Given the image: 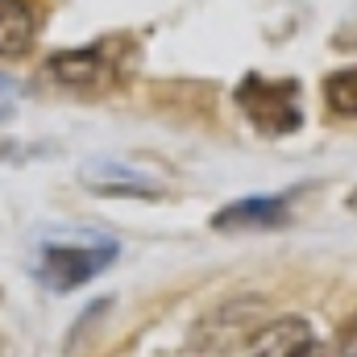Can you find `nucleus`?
Here are the masks:
<instances>
[{
    "mask_svg": "<svg viewBox=\"0 0 357 357\" xmlns=\"http://www.w3.org/2000/svg\"><path fill=\"white\" fill-rule=\"evenodd\" d=\"M46 79L67 91H104L121 79V59L116 42H91V46H71L50 54Z\"/></svg>",
    "mask_w": 357,
    "mask_h": 357,
    "instance_id": "7ed1b4c3",
    "label": "nucleus"
},
{
    "mask_svg": "<svg viewBox=\"0 0 357 357\" xmlns=\"http://www.w3.org/2000/svg\"><path fill=\"white\" fill-rule=\"evenodd\" d=\"M42 33L38 0H0V59H21Z\"/></svg>",
    "mask_w": 357,
    "mask_h": 357,
    "instance_id": "423d86ee",
    "label": "nucleus"
},
{
    "mask_svg": "<svg viewBox=\"0 0 357 357\" xmlns=\"http://www.w3.org/2000/svg\"><path fill=\"white\" fill-rule=\"evenodd\" d=\"M345 204H349V212H357V187L349 191V199H345Z\"/></svg>",
    "mask_w": 357,
    "mask_h": 357,
    "instance_id": "1a4fd4ad",
    "label": "nucleus"
},
{
    "mask_svg": "<svg viewBox=\"0 0 357 357\" xmlns=\"http://www.w3.org/2000/svg\"><path fill=\"white\" fill-rule=\"evenodd\" d=\"M250 357H324V349H320V337H316V328L307 320L287 316V320L266 324L254 337Z\"/></svg>",
    "mask_w": 357,
    "mask_h": 357,
    "instance_id": "39448f33",
    "label": "nucleus"
},
{
    "mask_svg": "<svg viewBox=\"0 0 357 357\" xmlns=\"http://www.w3.org/2000/svg\"><path fill=\"white\" fill-rule=\"evenodd\" d=\"M116 258H121L116 241H50V245H38L33 274L46 291L67 295L91 282L96 274H104Z\"/></svg>",
    "mask_w": 357,
    "mask_h": 357,
    "instance_id": "f257e3e1",
    "label": "nucleus"
},
{
    "mask_svg": "<svg viewBox=\"0 0 357 357\" xmlns=\"http://www.w3.org/2000/svg\"><path fill=\"white\" fill-rule=\"evenodd\" d=\"M333 357H357V312H354V320L341 324V333L333 341Z\"/></svg>",
    "mask_w": 357,
    "mask_h": 357,
    "instance_id": "6e6552de",
    "label": "nucleus"
},
{
    "mask_svg": "<svg viewBox=\"0 0 357 357\" xmlns=\"http://www.w3.org/2000/svg\"><path fill=\"white\" fill-rule=\"evenodd\" d=\"M287 216H291V208L282 195H245V199L225 204L212 216V229L216 233H258V229L287 225Z\"/></svg>",
    "mask_w": 357,
    "mask_h": 357,
    "instance_id": "20e7f679",
    "label": "nucleus"
},
{
    "mask_svg": "<svg viewBox=\"0 0 357 357\" xmlns=\"http://www.w3.org/2000/svg\"><path fill=\"white\" fill-rule=\"evenodd\" d=\"M237 108L250 116V125L266 137H287L303 125V91L299 84L270 79V75H245L237 84Z\"/></svg>",
    "mask_w": 357,
    "mask_h": 357,
    "instance_id": "f03ea898",
    "label": "nucleus"
},
{
    "mask_svg": "<svg viewBox=\"0 0 357 357\" xmlns=\"http://www.w3.org/2000/svg\"><path fill=\"white\" fill-rule=\"evenodd\" d=\"M324 100L337 116H354L357 121V67H341L324 79Z\"/></svg>",
    "mask_w": 357,
    "mask_h": 357,
    "instance_id": "0eeeda50",
    "label": "nucleus"
}]
</instances>
